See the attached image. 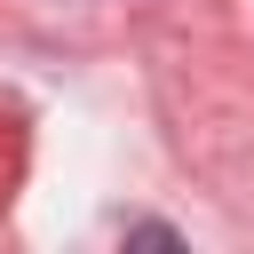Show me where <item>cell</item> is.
<instances>
[{"label": "cell", "instance_id": "1", "mask_svg": "<svg viewBox=\"0 0 254 254\" xmlns=\"http://www.w3.org/2000/svg\"><path fill=\"white\" fill-rule=\"evenodd\" d=\"M127 238H135V246H183V238H175V230H167V222H135V230H127Z\"/></svg>", "mask_w": 254, "mask_h": 254}]
</instances>
